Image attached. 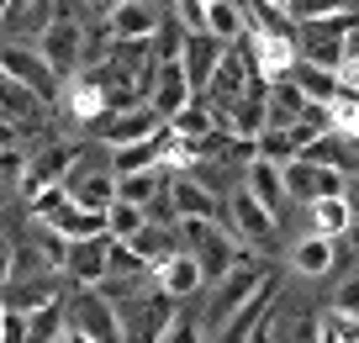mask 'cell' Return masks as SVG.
Returning a JSON list of instances; mask_svg holds the SVG:
<instances>
[{"label": "cell", "mask_w": 359, "mask_h": 343, "mask_svg": "<svg viewBox=\"0 0 359 343\" xmlns=\"http://www.w3.org/2000/svg\"><path fill=\"white\" fill-rule=\"evenodd\" d=\"M0 116L16 122V127H32L37 116H43V100H37L27 85H16L11 74H0Z\"/></svg>", "instance_id": "obj_23"}, {"label": "cell", "mask_w": 359, "mask_h": 343, "mask_svg": "<svg viewBox=\"0 0 359 343\" xmlns=\"http://www.w3.org/2000/svg\"><path fill=\"white\" fill-rule=\"evenodd\" d=\"M285 175V196L302 201V206H312V201L323 196H344V169H327V164H312V159H291V164H280Z\"/></svg>", "instance_id": "obj_8"}, {"label": "cell", "mask_w": 359, "mask_h": 343, "mask_svg": "<svg viewBox=\"0 0 359 343\" xmlns=\"http://www.w3.org/2000/svg\"><path fill=\"white\" fill-rule=\"evenodd\" d=\"M338 79H344V85H354V90H359V58H354V64H344V69H338Z\"/></svg>", "instance_id": "obj_45"}, {"label": "cell", "mask_w": 359, "mask_h": 343, "mask_svg": "<svg viewBox=\"0 0 359 343\" xmlns=\"http://www.w3.org/2000/svg\"><path fill=\"white\" fill-rule=\"evenodd\" d=\"M64 322H69L64 301H48V307L27 311V343H53L58 332H64Z\"/></svg>", "instance_id": "obj_32"}, {"label": "cell", "mask_w": 359, "mask_h": 343, "mask_svg": "<svg viewBox=\"0 0 359 343\" xmlns=\"http://www.w3.org/2000/svg\"><path fill=\"white\" fill-rule=\"evenodd\" d=\"M16 6H27V0H16Z\"/></svg>", "instance_id": "obj_53"}, {"label": "cell", "mask_w": 359, "mask_h": 343, "mask_svg": "<svg viewBox=\"0 0 359 343\" xmlns=\"http://www.w3.org/2000/svg\"><path fill=\"white\" fill-rule=\"evenodd\" d=\"M302 111H306V95L291 85V79H275V85H269V127L302 122Z\"/></svg>", "instance_id": "obj_29"}, {"label": "cell", "mask_w": 359, "mask_h": 343, "mask_svg": "<svg viewBox=\"0 0 359 343\" xmlns=\"http://www.w3.org/2000/svg\"><path fill=\"white\" fill-rule=\"evenodd\" d=\"M154 27H158V11L148 0H122V6L106 16V32H111L116 43H143V37H154Z\"/></svg>", "instance_id": "obj_20"}, {"label": "cell", "mask_w": 359, "mask_h": 343, "mask_svg": "<svg viewBox=\"0 0 359 343\" xmlns=\"http://www.w3.org/2000/svg\"><path fill=\"white\" fill-rule=\"evenodd\" d=\"M243 190H248V196H254L264 211H280L285 201H291V196H285V175H280V164H269V159H259V154L248 159V169H243Z\"/></svg>", "instance_id": "obj_19"}, {"label": "cell", "mask_w": 359, "mask_h": 343, "mask_svg": "<svg viewBox=\"0 0 359 343\" xmlns=\"http://www.w3.org/2000/svg\"><path fill=\"white\" fill-rule=\"evenodd\" d=\"M222 48L227 43H217L212 32H185V43H180V69H185V79H191V95H201V90H206V79H212Z\"/></svg>", "instance_id": "obj_13"}, {"label": "cell", "mask_w": 359, "mask_h": 343, "mask_svg": "<svg viewBox=\"0 0 359 343\" xmlns=\"http://www.w3.org/2000/svg\"><path fill=\"white\" fill-rule=\"evenodd\" d=\"M191 79H185V69H180V58H169V64H158L154 69V90H148V106L158 111V116H175L180 106H191Z\"/></svg>", "instance_id": "obj_15"}, {"label": "cell", "mask_w": 359, "mask_h": 343, "mask_svg": "<svg viewBox=\"0 0 359 343\" xmlns=\"http://www.w3.org/2000/svg\"><path fill=\"white\" fill-rule=\"evenodd\" d=\"M264 275H269V269H264V264H254L248 254L238 259L227 275H217V280H212V311H206V322H212V328H222V322L233 317V311L243 307V301L254 296L259 285H264Z\"/></svg>", "instance_id": "obj_3"}, {"label": "cell", "mask_w": 359, "mask_h": 343, "mask_svg": "<svg viewBox=\"0 0 359 343\" xmlns=\"http://www.w3.org/2000/svg\"><path fill=\"white\" fill-rule=\"evenodd\" d=\"M43 227H53L64 243H74V238H101L106 233V211H90V206H79V201H64L58 211L43 217Z\"/></svg>", "instance_id": "obj_18"}, {"label": "cell", "mask_w": 359, "mask_h": 343, "mask_svg": "<svg viewBox=\"0 0 359 343\" xmlns=\"http://www.w3.org/2000/svg\"><path fill=\"white\" fill-rule=\"evenodd\" d=\"M69 328H79L90 343H127L122 311H116V301L101 296V290H79L74 311H69Z\"/></svg>", "instance_id": "obj_5"}, {"label": "cell", "mask_w": 359, "mask_h": 343, "mask_svg": "<svg viewBox=\"0 0 359 343\" xmlns=\"http://www.w3.org/2000/svg\"><path fill=\"white\" fill-rule=\"evenodd\" d=\"M338 243H348V248H354V254H359V222H354V227H348L344 238H338Z\"/></svg>", "instance_id": "obj_47"}, {"label": "cell", "mask_w": 359, "mask_h": 343, "mask_svg": "<svg viewBox=\"0 0 359 343\" xmlns=\"http://www.w3.org/2000/svg\"><path fill=\"white\" fill-rule=\"evenodd\" d=\"M106 248H111V238H74L69 243V254H64V275L74 280L79 290H95L106 280Z\"/></svg>", "instance_id": "obj_12"}, {"label": "cell", "mask_w": 359, "mask_h": 343, "mask_svg": "<svg viewBox=\"0 0 359 343\" xmlns=\"http://www.w3.org/2000/svg\"><path fill=\"white\" fill-rule=\"evenodd\" d=\"M333 311H344V317H359V275L344 280V285L333 290Z\"/></svg>", "instance_id": "obj_40"}, {"label": "cell", "mask_w": 359, "mask_h": 343, "mask_svg": "<svg viewBox=\"0 0 359 343\" xmlns=\"http://www.w3.org/2000/svg\"><path fill=\"white\" fill-rule=\"evenodd\" d=\"M53 343H64V332H58V338H53Z\"/></svg>", "instance_id": "obj_52"}, {"label": "cell", "mask_w": 359, "mask_h": 343, "mask_svg": "<svg viewBox=\"0 0 359 343\" xmlns=\"http://www.w3.org/2000/svg\"><path fill=\"white\" fill-rule=\"evenodd\" d=\"M22 169H27V154H22V148H6V154H0V211H6V206L16 201Z\"/></svg>", "instance_id": "obj_37"}, {"label": "cell", "mask_w": 359, "mask_h": 343, "mask_svg": "<svg viewBox=\"0 0 359 343\" xmlns=\"http://www.w3.org/2000/svg\"><path fill=\"white\" fill-rule=\"evenodd\" d=\"M116 6H122V0H90V11L101 16V22H106V16H111V11H116Z\"/></svg>", "instance_id": "obj_44"}, {"label": "cell", "mask_w": 359, "mask_h": 343, "mask_svg": "<svg viewBox=\"0 0 359 343\" xmlns=\"http://www.w3.org/2000/svg\"><path fill=\"white\" fill-rule=\"evenodd\" d=\"M48 275V259L37 243H16L11 248V275H6V285H22V280H43Z\"/></svg>", "instance_id": "obj_34"}, {"label": "cell", "mask_w": 359, "mask_h": 343, "mask_svg": "<svg viewBox=\"0 0 359 343\" xmlns=\"http://www.w3.org/2000/svg\"><path fill=\"white\" fill-rule=\"evenodd\" d=\"M275 6H291V0H275Z\"/></svg>", "instance_id": "obj_51"}, {"label": "cell", "mask_w": 359, "mask_h": 343, "mask_svg": "<svg viewBox=\"0 0 359 343\" xmlns=\"http://www.w3.org/2000/svg\"><path fill=\"white\" fill-rule=\"evenodd\" d=\"M169 133L180 137V143H201L206 133H217V116H212V106H201V100H191V106H180L175 116H169Z\"/></svg>", "instance_id": "obj_28"}, {"label": "cell", "mask_w": 359, "mask_h": 343, "mask_svg": "<svg viewBox=\"0 0 359 343\" xmlns=\"http://www.w3.org/2000/svg\"><path fill=\"white\" fill-rule=\"evenodd\" d=\"M206 32H212L217 43H238V37H243L238 0H206Z\"/></svg>", "instance_id": "obj_31"}, {"label": "cell", "mask_w": 359, "mask_h": 343, "mask_svg": "<svg viewBox=\"0 0 359 343\" xmlns=\"http://www.w3.org/2000/svg\"><path fill=\"white\" fill-rule=\"evenodd\" d=\"M0 296H6V307H16V311H37V307H48V301H64L48 275L43 280H22V285H6Z\"/></svg>", "instance_id": "obj_30"}, {"label": "cell", "mask_w": 359, "mask_h": 343, "mask_svg": "<svg viewBox=\"0 0 359 343\" xmlns=\"http://www.w3.org/2000/svg\"><path fill=\"white\" fill-rule=\"evenodd\" d=\"M154 285L164 290V296H175V301H191L196 290L206 285V275H201V264H196L185 248H175V254H169L164 264L154 269Z\"/></svg>", "instance_id": "obj_16"}, {"label": "cell", "mask_w": 359, "mask_h": 343, "mask_svg": "<svg viewBox=\"0 0 359 343\" xmlns=\"http://www.w3.org/2000/svg\"><path fill=\"white\" fill-rule=\"evenodd\" d=\"M53 6H58V11L48 16V27L37 32V43H32V48L43 53V64L53 69L58 79H69L79 64H85V22L69 11L64 0H53Z\"/></svg>", "instance_id": "obj_2"}, {"label": "cell", "mask_w": 359, "mask_h": 343, "mask_svg": "<svg viewBox=\"0 0 359 343\" xmlns=\"http://www.w3.org/2000/svg\"><path fill=\"white\" fill-rule=\"evenodd\" d=\"M175 307H180V301H175V296H164V290L154 285L143 301H137V322H133V332H127V343H158V338L169 332V322L180 317Z\"/></svg>", "instance_id": "obj_14"}, {"label": "cell", "mask_w": 359, "mask_h": 343, "mask_svg": "<svg viewBox=\"0 0 359 343\" xmlns=\"http://www.w3.org/2000/svg\"><path fill=\"white\" fill-rule=\"evenodd\" d=\"M127 243H133V254L143 259V269L154 275V269H158V264H164V259L180 248V227H158V222H143V233L127 238Z\"/></svg>", "instance_id": "obj_22"}, {"label": "cell", "mask_w": 359, "mask_h": 343, "mask_svg": "<svg viewBox=\"0 0 359 343\" xmlns=\"http://www.w3.org/2000/svg\"><path fill=\"white\" fill-rule=\"evenodd\" d=\"M0 317H6V296H0Z\"/></svg>", "instance_id": "obj_50"}, {"label": "cell", "mask_w": 359, "mask_h": 343, "mask_svg": "<svg viewBox=\"0 0 359 343\" xmlns=\"http://www.w3.org/2000/svg\"><path fill=\"white\" fill-rule=\"evenodd\" d=\"M64 190H69V201H79V206H90V211H106L116 201V175L111 169H85V164H74L69 169V180H64Z\"/></svg>", "instance_id": "obj_17"}, {"label": "cell", "mask_w": 359, "mask_h": 343, "mask_svg": "<svg viewBox=\"0 0 359 343\" xmlns=\"http://www.w3.org/2000/svg\"><path fill=\"white\" fill-rule=\"evenodd\" d=\"M158 127H164V116H158L154 106L106 111V116H101V143L106 148H127V143H137V137H154Z\"/></svg>", "instance_id": "obj_11"}, {"label": "cell", "mask_w": 359, "mask_h": 343, "mask_svg": "<svg viewBox=\"0 0 359 343\" xmlns=\"http://www.w3.org/2000/svg\"><path fill=\"white\" fill-rule=\"evenodd\" d=\"M344 201H348V211H354V222H359V175L344 180Z\"/></svg>", "instance_id": "obj_43"}, {"label": "cell", "mask_w": 359, "mask_h": 343, "mask_svg": "<svg viewBox=\"0 0 359 343\" xmlns=\"http://www.w3.org/2000/svg\"><path fill=\"white\" fill-rule=\"evenodd\" d=\"M143 222H148V211L143 206H127V201H111V206H106V238H137L143 233Z\"/></svg>", "instance_id": "obj_33"}, {"label": "cell", "mask_w": 359, "mask_h": 343, "mask_svg": "<svg viewBox=\"0 0 359 343\" xmlns=\"http://www.w3.org/2000/svg\"><path fill=\"white\" fill-rule=\"evenodd\" d=\"M291 264L302 269V275H333V264H338V238H317V233H306L302 243L291 248Z\"/></svg>", "instance_id": "obj_24"}, {"label": "cell", "mask_w": 359, "mask_h": 343, "mask_svg": "<svg viewBox=\"0 0 359 343\" xmlns=\"http://www.w3.org/2000/svg\"><path fill=\"white\" fill-rule=\"evenodd\" d=\"M291 85L302 90V95L312 100V106H327V100L338 95V69H323V64H306V58H296Z\"/></svg>", "instance_id": "obj_25"}, {"label": "cell", "mask_w": 359, "mask_h": 343, "mask_svg": "<svg viewBox=\"0 0 359 343\" xmlns=\"http://www.w3.org/2000/svg\"><path fill=\"white\" fill-rule=\"evenodd\" d=\"M312 233L317 238H344L348 227H354V211H348V201L344 196H323V201H312Z\"/></svg>", "instance_id": "obj_26"}, {"label": "cell", "mask_w": 359, "mask_h": 343, "mask_svg": "<svg viewBox=\"0 0 359 343\" xmlns=\"http://www.w3.org/2000/svg\"><path fill=\"white\" fill-rule=\"evenodd\" d=\"M6 11H16V0H0V16H6Z\"/></svg>", "instance_id": "obj_49"}, {"label": "cell", "mask_w": 359, "mask_h": 343, "mask_svg": "<svg viewBox=\"0 0 359 343\" xmlns=\"http://www.w3.org/2000/svg\"><path fill=\"white\" fill-rule=\"evenodd\" d=\"M6 275H11V248L0 243V290H6Z\"/></svg>", "instance_id": "obj_46"}, {"label": "cell", "mask_w": 359, "mask_h": 343, "mask_svg": "<svg viewBox=\"0 0 359 343\" xmlns=\"http://www.w3.org/2000/svg\"><path fill=\"white\" fill-rule=\"evenodd\" d=\"M164 201H169V211H175V222H185V217H212V222H222V211H217V190L206 185L201 175H169V185H164Z\"/></svg>", "instance_id": "obj_9"}, {"label": "cell", "mask_w": 359, "mask_h": 343, "mask_svg": "<svg viewBox=\"0 0 359 343\" xmlns=\"http://www.w3.org/2000/svg\"><path fill=\"white\" fill-rule=\"evenodd\" d=\"M16 137H22V127L0 116V154H6V148H22V143H16Z\"/></svg>", "instance_id": "obj_42"}, {"label": "cell", "mask_w": 359, "mask_h": 343, "mask_svg": "<svg viewBox=\"0 0 359 343\" xmlns=\"http://www.w3.org/2000/svg\"><path fill=\"white\" fill-rule=\"evenodd\" d=\"M164 169H143V175H116V201H127V206H154L158 196H164Z\"/></svg>", "instance_id": "obj_27"}, {"label": "cell", "mask_w": 359, "mask_h": 343, "mask_svg": "<svg viewBox=\"0 0 359 343\" xmlns=\"http://www.w3.org/2000/svg\"><path fill=\"white\" fill-rule=\"evenodd\" d=\"M79 148L74 143H53V137H48L43 148H37V154H27V169H22V185H16V196L22 201H32L37 190H48V185H64L69 180V169L79 164Z\"/></svg>", "instance_id": "obj_4"}, {"label": "cell", "mask_w": 359, "mask_h": 343, "mask_svg": "<svg viewBox=\"0 0 359 343\" xmlns=\"http://www.w3.org/2000/svg\"><path fill=\"white\" fill-rule=\"evenodd\" d=\"M338 48H344V64H354V58H359V11L344 22V37H338ZM344 64H338V69H344Z\"/></svg>", "instance_id": "obj_41"}, {"label": "cell", "mask_w": 359, "mask_h": 343, "mask_svg": "<svg viewBox=\"0 0 359 343\" xmlns=\"http://www.w3.org/2000/svg\"><path fill=\"white\" fill-rule=\"evenodd\" d=\"M354 343H359V338H354Z\"/></svg>", "instance_id": "obj_55"}, {"label": "cell", "mask_w": 359, "mask_h": 343, "mask_svg": "<svg viewBox=\"0 0 359 343\" xmlns=\"http://www.w3.org/2000/svg\"><path fill=\"white\" fill-rule=\"evenodd\" d=\"M348 11V0H291L285 6V16H291L296 27H306V22H333V16H344Z\"/></svg>", "instance_id": "obj_35"}, {"label": "cell", "mask_w": 359, "mask_h": 343, "mask_svg": "<svg viewBox=\"0 0 359 343\" xmlns=\"http://www.w3.org/2000/svg\"><path fill=\"white\" fill-rule=\"evenodd\" d=\"M0 74H11L16 85H27L37 100H58V90H64V79L43 64V53H37L32 43H6L0 48Z\"/></svg>", "instance_id": "obj_6"}, {"label": "cell", "mask_w": 359, "mask_h": 343, "mask_svg": "<svg viewBox=\"0 0 359 343\" xmlns=\"http://www.w3.org/2000/svg\"><path fill=\"white\" fill-rule=\"evenodd\" d=\"M227 227H233L238 243H275V211H264L243 185L227 201Z\"/></svg>", "instance_id": "obj_10"}, {"label": "cell", "mask_w": 359, "mask_h": 343, "mask_svg": "<svg viewBox=\"0 0 359 343\" xmlns=\"http://www.w3.org/2000/svg\"><path fill=\"white\" fill-rule=\"evenodd\" d=\"M248 79H259V74L248 69L243 48H238V43H227V48H222V58H217V69H212V79H206V90H201L196 100H201V106H212V116H217V111H227L238 95H243V85H248Z\"/></svg>", "instance_id": "obj_7"}, {"label": "cell", "mask_w": 359, "mask_h": 343, "mask_svg": "<svg viewBox=\"0 0 359 343\" xmlns=\"http://www.w3.org/2000/svg\"><path fill=\"white\" fill-rule=\"evenodd\" d=\"M180 227V248L201 264V275L206 280H217V275H227V269L238 264V259L248 254L243 243L233 238V227L227 222H212V217H185V222H175Z\"/></svg>", "instance_id": "obj_1"}, {"label": "cell", "mask_w": 359, "mask_h": 343, "mask_svg": "<svg viewBox=\"0 0 359 343\" xmlns=\"http://www.w3.org/2000/svg\"><path fill=\"white\" fill-rule=\"evenodd\" d=\"M0 22H6V16H0Z\"/></svg>", "instance_id": "obj_54"}, {"label": "cell", "mask_w": 359, "mask_h": 343, "mask_svg": "<svg viewBox=\"0 0 359 343\" xmlns=\"http://www.w3.org/2000/svg\"><path fill=\"white\" fill-rule=\"evenodd\" d=\"M58 95H64V106H69V116H74V122H101L106 116V90L95 85V79L90 74H79V79H69L64 90H58Z\"/></svg>", "instance_id": "obj_21"}, {"label": "cell", "mask_w": 359, "mask_h": 343, "mask_svg": "<svg viewBox=\"0 0 359 343\" xmlns=\"http://www.w3.org/2000/svg\"><path fill=\"white\" fill-rule=\"evenodd\" d=\"M354 338H359V317H344L333 307L317 317V343H354Z\"/></svg>", "instance_id": "obj_36"}, {"label": "cell", "mask_w": 359, "mask_h": 343, "mask_svg": "<svg viewBox=\"0 0 359 343\" xmlns=\"http://www.w3.org/2000/svg\"><path fill=\"white\" fill-rule=\"evenodd\" d=\"M158 343H206V332H201V322H185V317H175L169 322V332Z\"/></svg>", "instance_id": "obj_39"}, {"label": "cell", "mask_w": 359, "mask_h": 343, "mask_svg": "<svg viewBox=\"0 0 359 343\" xmlns=\"http://www.w3.org/2000/svg\"><path fill=\"white\" fill-rule=\"evenodd\" d=\"M64 343H90V338H85L79 328H69V322H64Z\"/></svg>", "instance_id": "obj_48"}, {"label": "cell", "mask_w": 359, "mask_h": 343, "mask_svg": "<svg viewBox=\"0 0 359 343\" xmlns=\"http://www.w3.org/2000/svg\"><path fill=\"white\" fill-rule=\"evenodd\" d=\"M0 343H27V311L6 307V317H0Z\"/></svg>", "instance_id": "obj_38"}]
</instances>
